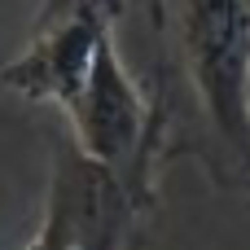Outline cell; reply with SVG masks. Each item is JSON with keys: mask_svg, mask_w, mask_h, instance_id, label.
Wrapping results in <instances>:
<instances>
[{"mask_svg": "<svg viewBox=\"0 0 250 250\" xmlns=\"http://www.w3.org/2000/svg\"><path fill=\"white\" fill-rule=\"evenodd\" d=\"M163 22L215 176L250 189V0H163Z\"/></svg>", "mask_w": 250, "mask_h": 250, "instance_id": "cell-1", "label": "cell"}, {"mask_svg": "<svg viewBox=\"0 0 250 250\" xmlns=\"http://www.w3.org/2000/svg\"><path fill=\"white\" fill-rule=\"evenodd\" d=\"M70 123V141L101 167H110L127 193L141 202V211L154 207L158 163L171 141V110L163 101H149L141 83L132 79L114 31L105 35L97 66L83 83V92L62 110Z\"/></svg>", "mask_w": 250, "mask_h": 250, "instance_id": "cell-2", "label": "cell"}, {"mask_svg": "<svg viewBox=\"0 0 250 250\" xmlns=\"http://www.w3.org/2000/svg\"><path fill=\"white\" fill-rule=\"evenodd\" d=\"M119 9H123V0H83L66 18L35 26V40L13 62L0 66V83L26 101L66 110L83 92V83L97 66V53H101L105 35L114 31Z\"/></svg>", "mask_w": 250, "mask_h": 250, "instance_id": "cell-3", "label": "cell"}, {"mask_svg": "<svg viewBox=\"0 0 250 250\" xmlns=\"http://www.w3.org/2000/svg\"><path fill=\"white\" fill-rule=\"evenodd\" d=\"M26 250H79V246H75V237H70L62 224H53L48 215H40V229H35V237L26 242Z\"/></svg>", "mask_w": 250, "mask_h": 250, "instance_id": "cell-4", "label": "cell"}, {"mask_svg": "<svg viewBox=\"0 0 250 250\" xmlns=\"http://www.w3.org/2000/svg\"><path fill=\"white\" fill-rule=\"evenodd\" d=\"M83 0H40V18H35V26H48V22H57V18H66L70 9H79Z\"/></svg>", "mask_w": 250, "mask_h": 250, "instance_id": "cell-5", "label": "cell"}]
</instances>
